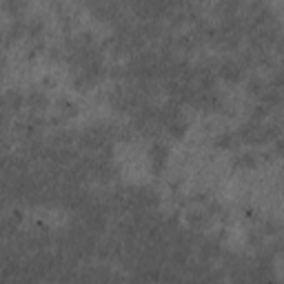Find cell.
Listing matches in <instances>:
<instances>
[{"label": "cell", "instance_id": "6da1fadb", "mask_svg": "<svg viewBox=\"0 0 284 284\" xmlns=\"http://www.w3.org/2000/svg\"><path fill=\"white\" fill-rule=\"evenodd\" d=\"M218 76L229 82H240L247 76V67L240 60H224L222 64H218Z\"/></svg>", "mask_w": 284, "mask_h": 284}, {"label": "cell", "instance_id": "7a4b0ae2", "mask_svg": "<svg viewBox=\"0 0 284 284\" xmlns=\"http://www.w3.org/2000/svg\"><path fill=\"white\" fill-rule=\"evenodd\" d=\"M167 158H169V147L164 144V142H156V144L151 147V151H149V160H151V167H153L156 174L162 171Z\"/></svg>", "mask_w": 284, "mask_h": 284}, {"label": "cell", "instance_id": "3957f363", "mask_svg": "<svg viewBox=\"0 0 284 284\" xmlns=\"http://www.w3.org/2000/svg\"><path fill=\"white\" fill-rule=\"evenodd\" d=\"M27 7V0H2V9L14 18H20Z\"/></svg>", "mask_w": 284, "mask_h": 284}, {"label": "cell", "instance_id": "277c9868", "mask_svg": "<svg viewBox=\"0 0 284 284\" xmlns=\"http://www.w3.org/2000/svg\"><path fill=\"white\" fill-rule=\"evenodd\" d=\"M29 105H32V109H45V107H47V95L45 94H40V91H38V94H32L29 95Z\"/></svg>", "mask_w": 284, "mask_h": 284}, {"label": "cell", "instance_id": "5b68a950", "mask_svg": "<svg viewBox=\"0 0 284 284\" xmlns=\"http://www.w3.org/2000/svg\"><path fill=\"white\" fill-rule=\"evenodd\" d=\"M0 42H2V33H0Z\"/></svg>", "mask_w": 284, "mask_h": 284}]
</instances>
